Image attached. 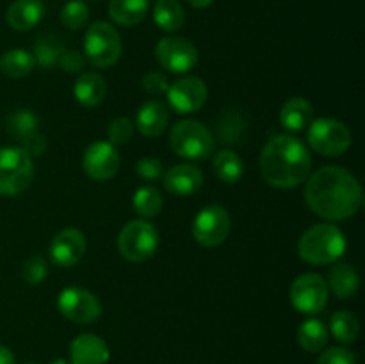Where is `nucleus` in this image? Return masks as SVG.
I'll list each match as a JSON object with an SVG mask.
<instances>
[{"label":"nucleus","mask_w":365,"mask_h":364,"mask_svg":"<svg viewBox=\"0 0 365 364\" xmlns=\"http://www.w3.org/2000/svg\"><path fill=\"white\" fill-rule=\"evenodd\" d=\"M166 95L168 103L175 113L191 114L205 106L209 91L202 79L189 75V77L178 79L173 84H170Z\"/></svg>","instance_id":"nucleus-13"},{"label":"nucleus","mask_w":365,"mask_h":364,"mask_svg":"<svg viewBox=\"0 0 365 364\" xmlns=\"http://www.w3.org/2000/svg\"><path fill=\"white\" fill-rule=\"evenodd\" d=\"M346 236L337 225L317 223L307 228L298 241V253L305 263L314 266L334 264L344 256Z\"/></svg>","instance_id":"nucleus-3"},{"label":"nucleus","mask_w":365,"mask_h":364,"mask_svg":"<svg viewBox=\"0 0 365 364\" xmlns=\"http://www.w3.org/2000/svg\"><path fill=\"white\" fill-rule=\"evenodd\" d=\"M50 364H68V363L64 359H56V360H52V363H50Z\"/></svg>","instance_id":"nucleus-42"},{"label":"nucleus","mask_w":365,"mask_h":364,"mask_svg":"<svg viewBox=\"0 0 365 364\" xmlns=\"http://www.w3.org/2000/svg\"><path fill=\"white\" fill-rule=\"evenodd\" d=\"M298 343L305 352H323L328 343V328L317 318H309L298 328Z\"/></svg>","instance_id":"nucleus-27"},{"label":"nucleus","mask_w":365,"mask_h":364,"mask_svg":"<svg viewBox=\"0 0 365 364\" xmlns=\"http://www.w3.org/2000/svg\"><path fill=\"white\" fill-rule=\"evenodd\" d=\"M121 45L120 32L107 21H95L89 25L84 36V57L95 68H110L120 61Z\"/></svg>","instance_id":"nucleus-6"},{"label":"nucleus","mask_w":365,"mask_h":364,"mask_svg":"<svg viewBox=\"0 0 365 364\" xmlns=\"http://www.w3.org/2000/svg\"><path fill=\"white\" fill-rule=\"evenodd\" d=\"M330 332L342 345H351L360 334L359 318L349 310H337L330 320Z\"/></svg>","instance_id":"nucleus-30"},{"label":"nucleus","mask_w":365,"mask_h":364,"mask_svg":"<svg viewBox=\"0 0 365 364\" xmlns=\"http://www.w3.org/2000/svg\"><path fill=\"white\" fill-rule=\"evenodd\" d=\"M241 128L242 123L239 121V116H227L223 123L220 125L217 138L223 143H227V145H232V143L237 141V138H241Z\"/></svg>","instance_id":"nucleus-38"},{"label":"nucleus","mask_w":365,"mask_h":364,"mask_svg":"<svg viewBox=\"0 0 365 364\" xmlns=\"http://www.w3.org/2000/svg\"><path fill=\"white\" fill-rule=\"evenodd\" d=\"M57 309L66 320L88 325L102 316V303L91 291L77 285L64 288L57 296Z\"/></svg>","instance_id":"nucleus-10"},{"label":"nucleus","mask_w":365,"mask_h":364,"mask_svg":"<svg viewBox=\"0 0 365 364\" xmlns=\"http://www.w3.org/2000/svg\"><path fill=\"white\" fill-rule=\"evenodd\" d=\"M305 182L307 206L323 220H349L362 207V186L346 168L324 166L309 175Z\"/></svg>","instance_id":"nucleus-1"},{"label":"nucleus","mask_w":365,"mask_h":364,"mask_svg":"<svg viewBox=\"0 0 365 364\" xmlns=\"http://www.w3.org/2000/svg\"><path fill=\"white\" fill-rule=\"evenodd\" d=\"M82 168L89 178L106 182L116 175L120 168V153L109 141H95L82 156Z\"/></svg>","instance_id":"nucleus-14"},{"label":"nucleus","mask_w":365,"mask_h":364,"mask_svg":"<svg viewBox=\"0 0 365 364\" xmlns=\"http://www.w3.org/2000/svg\"><path fill=\"white\" fill-rule=\"evenodd\" d=\"M230 214L221 206H207L192 220V238L202 246H220L230 234Z\"/></svg>","instance_id":"nucleus-11"},{"label":"nucleus","mask_w":365,"mask_h":364,"mask_svg":"<svg viewBox=\"0 0 365 364\" xmlns=\"http://www.w3.org/2000/svg\"><path fill=\"white\" fill-rule=\"evenodd\" d=\"M32 178V157L21 146H0V195H20L31 186Z\"/></svg>","instance_id":"nucleus-5"},{"label":"nucleus","mask_w":365,"mask_h":364,"mask_svg":"<svg viewBox=\"0 0 365 364\" xmlns=\"http://www.w3.org/2000/svg\"><path fill=\"white\" fill-rule=\"evenodd\" d=\"M148 0H110L109 16L114 24L123 27H134L141 24L148 14Z\"/></svg>","instance_id":"nucleus-24"},{"label":"nucleus","mask_w":365,"mask_h":364,"mask_svg":"<svg viewBox=\"0 0 365 364\" xmlns=\"http://www.w3.org/2000/svg\"><path fill=\"white\" fill-rule=\"evenodd\" d=\"M212 171L225 184H235L245 175V163L232 150H220L212 157Z\"/></svg>","instance_id":"nucleus-26"},{"label":"nucleus","mask_w":365,"mask_h":364,"mask_svg":"<svg viewBox=\"0 0 365 364\" xmlns=\"http://www.w3.org/2000/svg\"><path fill=\"white\" fill-rule=\"evenodd\" d=\"M45 6L41 0H16L7 9V24L18 32H27L41 21Z\"/></svg>","instance_id":"nucleus-21"},{"label":"nucleus","mask_w":365,"mask_h":364,"mask_svg":"<svg viewBox=\"0 0 365 364\" xmlns=\"http://www.w3.org/2000/svg\"><path fill=\"white\" fill-rule=\"evenodd\" d=\"M109 357V345L96 334H78L70 345L71 364H106Z\"/></svg>","instance_id":"nucleus-17"},{"label":"nucleus","mask_w":365,"mask_h":364,"mask_svg":"<svg viewBox=\"0 0 365 364\" xmlns=\"http://www.w3.org/2000/svg\"><path fill=\"white\" fill-rule=\"evenodd\" d=\"M312 170L309 148L291 134L273 136L260 153V173L273 188L292 189L303 184Z\"/></svg>","instance_id":"nucleus-2"},{"label":"nucleus","mask_w":365,"mask_h":364,"mask_svg":"<svg viewBox=\"0 0 365 364\" xmlns=\"http://www.w3.org/2000/svg\"><path fill=\"white\" fill-rule=\"evenodd\" d=\"M307 141L314 152L335 157L342 156L351 146L353 136L344 121L335 118H317L309 123Z\"/></svg>","instance_id":"nucleus-8"},{"label":"nucleus","mask_w":365,"mask_h":364,"mask_svg":"<svg viewBox=\"0 0 365 364\" xmlns=\"http://www.w3.org/2000/svg\"><path fill=\"white\" fill-rule=\"evenodd\" d=\"M163 195L153 186H143L134 193L132 206L141 218H155L163 211Z\"/></svg>","instance_id":"nucleus-31"},{"label":"nucleus","mask_w":365,"mask_h":364,"mask_svg":"<svg viewBox=\"0 0 365 364\" xmlns=\"http://www.w3.org/2000/svg\"><path fill=\"white\" fill-rule=\"evenodd\" d=\"M155 57L170 74H189L198 63V49L189 39L178 36L163 38L155 46Z\"/></svg>","instance_id":"nucleus-12"},{"label":"nucleus","mask_w":365,"mask_h":364,"mask_svg":"<svg viewBox=\"0 0 365 364\" xmlns=\"http://www.w3.org/2000/svg\"><path fill=\"white\" fill-rule=\"evenodd\" d=\"M187 2L191 4L192 7H196V9H205V7H209L214 0H187Z\"/></svg>","instance_id":"nucleus-41"},{"label":"nucleus","mask_w":365,"mask_h":364,"mask_svg":"<svg viewBox=\"0 0 365 364\" xmlns=\"http://www.w3.org/2000/svg\"><path fill=\"white\" fill-rule=\"evenodd\" d=\"M203 186V173L192 164H175L164 173V188L175 196H187Z\"/></svg>","instance_id":"nucleus-18"},{"label":"nucleus","mask_w":365,"mask_h":364,"mask_svg":"<svg viewBox=\"0 0 365 364\" xmlns=\"http://www.w3.org/2000/svg\"><path fill=\"white\" fill-rule=\"evenodd\" d=\"M312 103L303 96H292L282 106L280 123L285 131L299 132L312 121Z\"/></svg>","instance_id":"nucleus-23"},{"label":"nucleus","mask_w":365,"mask_h":364,"mask_svg":"<svg viewBox=\"0 0 365 364\" xmlns=\"http://www.w3.org/2000/svg\"><path fill=\"white\" fill-rule=\"evenodd\" d=\"M61 21L64 27L78 31L89 21V7L82 0H70L61 9Z\"/></svg>","instance_id":"nucleus-32"},{"label":"nucleus","mask_w":365,"mask_h":364,"mask_svg":"<svg viewBox=\"0 0 365 364\" xmlns=\"http://www.w3.org/2000/svg\"><path fill=\"white\" fill-rule=\"evenodd\" d=\"M39 118L31 109H16L7 118V132L24 146L27 152H34L46 141L45 134L38 128Z\"/></svg>","instance_id":"nucleus-16"},{"label":"nucleus","mask_w":365,"mask_h":364,"mask_svg":"<svg viewBox=\"0 0 365 364\" xmlns=\"http://www.w3.org/2000/svg\"><path fill=\"white\" fill-rule=\"evenodd\" d=\"M36 59L32 52H27L24 49L7 50L0 57V70L4 75L11 79H24L34 70Z\"/></svg>","instance_id":"nucleus-29"},{"label":"nucleus","mask_w":365,"mask_h":364,"mask_svg":"<svg viewBox=\"0 0 365 364\" xmlns=\"http://www.w3.org/2000/svg\"><path fill=\"white\" fill-rule=\"evenodd\" d=\"M107 95V82L98 71H82L73 86V96L81 106L96 107Z\"/></svg>","instance_id":"nucleus-20"},{"label":"nucleus","mask_w":365,"mask_h":364,"mask_svg":"<svg viewBox=\"0 0 365 364\" xmlns=\"http://www.w3.org/2000/svg\"><path fill=\"white\" fill-rule=\"evenodd\" d=\"M86 246V236L78 228H63L50 243V259L56 266L71 268L84 257Z\"/></svg>","instance_id":"nucleus-15"},{"label":"nucleus","mask_w":365,"mask_h":364,"mask_svg":"<svg viewBox=\"0 0 365 364\" xmlns=\"http://www.w3.org/2000/svg\"><path fill=\"white\" fill-rule=\"evenodd\" d=\"M317 364H356V355L346 346H331L321 353Z\"/></svg>","instance_id":"nucleus-35"},{"label":"nucleus","mask_w":365,"mask_h":364,"mask_svg":"<svg viewBox=\"0 0 365 364\" xmlns=\"http://www.w3.org/2000/svg\"><path fill=\"white\" fill-rule=\"evenodd\" d=\"M328 285L321 275L303 273L294 278L289 289V298L298 313L316 316L328 303Z\"/></svg>","instance_id":"nucleus-9"},{"label":"nucleus","mask_w":365,"mask_h":364,"mask_svg":"<svg viewBox=\"0 0 365 364\" xmlns=\"http://www.w3.org/2000/svg\"><path fill=\"white\" fill-rule=\"evenodd\" d=\"M143 88L148 95H164L170 88V81H168L166 75L163 71H148L143 79Z\"/></svg>","instance_id":"nucleus-37"},{"label":"nucleus","mask_w":365,"mask_h":364,"mask_svg":"<svg viewBox=\"0 0 365 364\" xmlns=\"http://www.w3.org/2000/svg\"><path fill=\"white\" fill-rule=\"evenodd\" d=\"M159 246V232L150 221L132 220L118 234V252L130 263L152 259Z\"/></svg>","instance_id":"nucleus-7"},{"label":"nucleus","mask_w":365,"mask_h":364,"mask_svg":"<svg viewBox=\"0 0 365 364\" xmlns=\"http://www.w3.org/2000/svg\"><path fill=\"white\" fill-rule=\"evenodd\" d=\"M48 275V264H46L43 256H32L21 264V278L27 282L29 285H38Z\"/></svg>","instance_id":"nucleus-33"},{"label":"nucleus","mask_w":365,"mask_h":364,"mask_svg":"<svg viewBox=\"0 0 365 364\" xmlns=\"http://www.w3.org/2000/svg\"><path fill=\"white\" fill-rule=\"evenodd\" d=\"M327 285L328 291L334 293L337 298H351V296H355V293L359 291L360 277L351 264L337 263L334 264V268H330Z\"/></svg>","instance_id":"nucleus-22"},{"label":"nucleus","mask_w":365,"mask_h":364,"mask_svg":"<svg viewBox=\"0 0 365 364\" xmlns=\"http://www.w3.org/2000/svg\"><path fill=\"white\" fill-rule=\"evenodd\" d=\"M66 52V46L61 36L57 34H45L34 43V50H32V56H34L36 63L39 66H43L45 70H50L56 64H59L61 56Z\"/></svg>","instance_id":"nucleus-28"},{"label":"nucleus","mask_w":365,"mask_h":364,"mask_svg":"<svg viewBox=\"0 0 365 364\" xmlns=\"http://www.w3.org/2000/svg\"><path fill=\"white\" fill-rule=\"evenodd\" d=\"M0 364H16L13 352L4 345H0Z\"/></svg>","instance_id":"nucleus-40"},{"label":"nucleus","mask_w":365,"mask_h":364,"mask_svg":"<svg viewBox=\"0 0 365 364\" xmlns=\"http://www.w3.org/2000/svg\"><path fill=\"white\" fill-rule=\"evenodd\" d=\"M134 136V123L128 118L120 116L113 120L107 127V139L110 145H127Z\"/></svg>","instance_id":"nucleus-34"},{"label":"nucleus","mask_w":365,"mask_h":364,"mask_svg":"<svg viewBox=\"0 0 365 364\" xmlns=\"http://www.w3.org/2000/svg\"><path fill=\"white\" fill-rule=\"evenodd\" d=\"M135 173L145 181H157L164 175V166L157 157H143L135 163Z\"/></svg>","instance_id":"nucleus-36"},{"label":"nucleus","mask_w":365,"mask_h":364,"mask_svg":"<svg viewBox=\"0 0 365 364\" xmlns=\"http://www.w3.org/2000/svg\"><path fill=\"white\" fill-rule=\"evenodd\" d=\"M27 364H36V363H27Z\"/></svg>","instance_id":"nucleus-43"},{"label":"nucleus","mask_w":365,"mask_h":364,"mask_svg":"<svg viewBox=\"0 0 365 364\" xmlns=\"http://www.w3.org/2000/svg\"><path fill=\"white\" fill-rule=\"evenodd\" d=\"M84 64L86 57L84 54H81L78 50H66L59 59L61 70L66 71V74H81Z\"/></svg>","instance_id":"nucleus-39"},{"label":"nucleus","mask_w":365,"mask_h":364,"mask_svg":"<svg viewBox=\"0 0 365 364\" xmlns=\"http://www.w3.org/2000/svg\"><path fill=\"white\" fill-rule=\"evenodd\" d=\"M168 121H170L168 107L157 100L145 102L135 114V127L143 136H148V138H157L163 134L168 127Z\"/></svg>","instance_id":"nucleus-19"},{"label":"nucleus","mask_w":365,"mask_h":364,"mask_svg":"<svg viewBox=\"0 0 365 364\" xmlns=\"http://www.w3.org/2000/svg\"><path fill=\"white\" fill-rule=\"evenodd\" d=\"M170 145L177 156L187 161H205L216 146L209 127L196 120H180L171 127Z\"/></svg>","instance_id":"nucleus-4"},{"label":"nucleus","mask_w":365,"mask_h":364,"mask_svg":"<svg viewBox=\"0 0 365 364\" xmlns=\"http://www.w3.org/2000/svg\"><path fill=\"white\" fill-rule=\"evenodd\" d=\"M153 21L164 32H177L185 24V11L178 0H157L153 6Z\"/></svg>","instance_id":"nucleus-25"}]
</instances>
